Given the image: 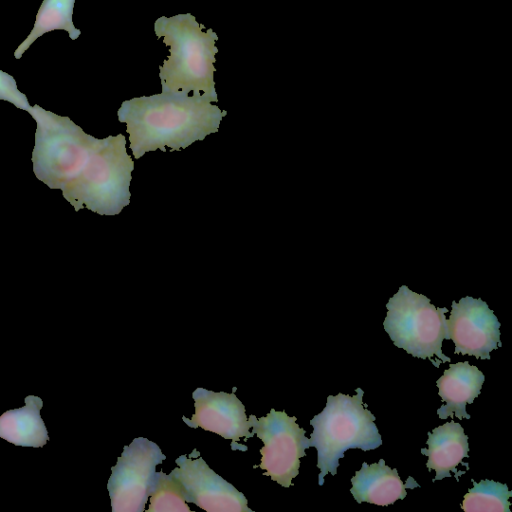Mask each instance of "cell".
<instances>
[{
  "label": "cell",
  "instance_id": "obj_14",
  "mask_svg": "<svg viewBox=\"0 0 512 512\" xmlns=\"http://www.w3.org/2000/svg\"><path fill=\"white\" fill-rule=\"evenodd\" d=\"M42 406L40 397L28 395L25 406L4 412L0 416V438L21 447H43L50 438L40 415Z\"/></svg>",
  "mask_w": 512,
  "mask_h": 512
},
{
  "label": "cell",
  "instance_id": "obj_6",
  "mask_svg": "<svg viewBox=\"0 0 512 512\" xmlns=\"http://www.w3.org/2000/svg\"><path fill=\"white\" fill-rule=\"evenodd\" d=\"M248 420L252 433L264 443L260 449L261 462L253 468L265 470L263 475L283 487L293 486L292 479L299 474L300 458L306 456L305 450L310 447L306 431L296 423L295 416L273 408L264 417L250 415Z\"/></svg>",
  "mask_w": 512,
  "mask_h": 512
},
{
  "label": "cell",
  "instance_id": "obj_16",
  "mask_svg": "<svg viewBox=\"0 0 512 512\" xmlns=\"http://www.w3.org/2000/svg\"><path fill=\"white\" fill-rule=\"evenodd\" d=\"M471 481L473 488L468 490L461 504L465 512H510L512 492L506 484L488 479Z\"/></svg>",
  "mask_w": 512,
  "mask_h": 512
},
{
  "label": "cell",
  "instance_id": "obj_2",
  "mask_svg": "<svg viewBox=\"0 0 512 512\" xmlns=\"http://www.w3.org/2000/svg\"><path fill=\"white\" fill-rule=\"evenodd\" d=\"M205 94L168 91L123 101L117 111L119 122L126 125L135 159L160 149L166 152L186 149L196 141L218 132L227 112L213 104Z\"/></svg>",
  "mask_w": 512,
  "mask_h": 512
},
{
  "label": "cell",
  "instance_id": "obj_12",
  "mask_svg": "<svg viewBox=\"0 0 512 512\" xmlns=\"http://www.w3.org/2000/svg\"><path fill=\"white\" fill-rule=\"evenodd\" d=\"M427 435L428 448H422L421 453L428 456L427 468L436 472L432 481L451 477L450 472L455 473L454 476L459 481V476L465 472L458 471L457 466L463 464L467 470L469 469L468 463L462 462L468 457L469 451L468 437L463 427L452 420L434 428Z\"/></svg>",
  "mask_w": 512,
  "mask_h": 512
},
{
  "label": "cell",
  "instance_id": "obj_17",
  "mask_svg": "<svg viewBox=\"0 0 512 512\" xmlns=\"http://www.w3.org/2000/svg\"><path fill=\"white\" fill-rule=\"evenodd\" d=\"M148 512H189L179 482L171 474L156 472V480L149 496Z\"/></svg>",
  "mask_w": 512,
  "mask_h": 512
},
{
  "label": "cell",
  "instance_id": "obj_4",
  "mask_svg": "<svg viewBox=\"0 0 512 512\" xmlns=\"http://www.w3.org/2000/svg\"><path fill=\"white\" fill-rule=\"evenodd\" d=\"M356 392L353 396L329 395L323 411L310 420L313 432L309 441L317 449L320 486L328 473L336 475L346 450H374L382 444L375 416L363 405L364 392L361 388Z\"/></svg>",
  "mask_w": 512,
  "mask_h": 512
},
{
  "label": "cell",
  "instance_id": "obj_9",
  "mask_svg": "<svg viewBox=\"0 0 512 512\" xmlns=\"http://www.w3.org/2000/svg\"><path fill=\"white\" fill-rule=\"evenodd\" d=\"M499 328L500 322L483 300L466 296L452 302L447 329L455 354L490 359V352L501 346Z\"/></svg>",
  "mask_w": 512,
  "mask_h": 512
},
{
  "label": "cell",
  "instance_id": "obj_18",
  "mask_svg": "<svg viewBox=\"0 0 512 512\" xmlns=\"http://www.w3.org/2000/svg\"><path fill=\"white\" fill-rule=\"evenodd\" d=\"M0 100L8 101L25 111L30 108L26 95L18 90L14 77L2 70H0Z\"/></svg>",
  "mask_w": 512,
  "mask_h": 512
},
{
  "label": "cell",
  "instance_id": "obj_11",
  "mask_svg": "<svg viewBox=\"0 0 512 512\" xmlns=\"http://www.w3.org/2000/svg\"><path fill=\"white\" fill-rule=\"evenodd\" d=\"M351 483L350 492L358 503L368 502L380 506L403 500L407 495L406 488L420 487L411 476L404 483L397 470L387 466L384 459L370 465L363 462L361 469L351 478Z\"/></svg>",
  "mask_w": 512,
  "mask_h": 512
},
{
  "label": "cell",
  "instance_id": "obj_1",
  "mask_svg": "<svg viewBox=\"0 0 512 512\" xmlns=\"http://www.w3.org/2000/svg\"><path fill=\"white\" fill-rule=\"evenodd\" d=\"M27 112L37 123L32 163L40 181L60 189L75 211L118 215L129 205L134 161L125 135L98 139L38 105Z\"/></svg>",
  "mask_w": 512,
  "mask_h": 512
},
{
  "label": "cell",
  "instance_id": "obj_3",
  "mask_svg": "<svg viewBox=\"0 0 512 512\" xmlns=\"http://www.w3.org/2000/svg\"><path fill=\"white\" fill-rule=\"evenodd\" d=\"M154 32L169 50L159 66L162 89L218 98L214 81L217 34L211 28L204 30L191 13L157 18Z\"/></svg>",
  "mask_w": 512,
  "mask_h": 512
},
{
  "label": "cell",
  "instance_id": "obj_15",
  "mask_svg": "<svg viewBox=\"0 0 512 512\" xmlns=\"http://www.w3.org/2000/svg\"><path fill=\"white\" fill-rule=\"evenodd\" d=\"M74 3L75 0H43L30 34L16 48L14 57L20 59L37 38L53 30H65L72 40H76L81 31L73 24Z\"/></svg>",
  "mask_w": 512,
  "mask_h": 512
},
{
  "label": "cell",
  "instance_id": "obj_10",
  "mask_svg": "<svg viewBox=\"0 0 512 512\" xmlns=\"http://www.w3.org/2000/svg\"><path fill=\"white\" fill-rule=\"evenodd\" d=\"M235 390L234 387L232 393H226L197 388L192 394L195 413L191 419L183 416L182 420L191 428L200 427L232 440V450L247 451V446L239 444L238 441L244 438L246 442L254 434L250 432L251 422L246 416L245 406L235 395Z\"/></svg>",
  "mask_w": 512,
  "mask_h": 512
},
{
  "label": "cell",
  "instance_id": "obj_7",
  "mask_svg": "<svg viewBox=\"0 0 512 512\" xmlns=\"http://www.w3.org/2000/svg\"><path fill=\"white\" fill-rule=\"evenodd\" d=\"M165 459L160 447L144 437L124 446L107 483L112 511H144L155 484V468Z\"/></svg>",
  "mask_w": 512,
  "mask_h": 512
},
{
  "label": "cell",
  "instance_id": "obj_5",
  "mask_svg": "<svg viewBox=\"0 0 512 512\" xmlns=\"http://www.w3.org/2000/svg\"><path fill=\"white\" fill-rule=\"evenodd\" d=\"M386 308L383 327L395 346L413 357L429 359L435 367L450 362L442 351V342L448 339L447 308L435 307L429 298L405 285L389 299Z\"/></svg>",
  "mask_w": 512,
  "mask_h": 512
},
{
  "label": "cell",
  "instance_id": "obj_8",
  "mask_svg": "<svg viewBox=\"0 0 512 512\" xmlns=\"http://www.w3.org/2000/svg\"><path fill=\"white\" fill-rule=\"evenodd\" d=\"M171 475L179 482L187 503L207 512H254L247 498L232 484L214 472L202 457L181 455Z\"/></svg>",
  "mask_w": 512,
  "mask_h": 512
},
{
  "label": "cell",
  "instance_id": "obj_13",
  "mask_svg": "<svg viewBox=\"0 0 512 512\" xmlns=\"http://www.w3.org/2000/svg\"><path fill=\"white\" fill-rule=\"evenodd\" d=\"M484 380L483 373L468 361L450 364L436 381L438 394L446 402L437 410L439 418L456 416L458 419H470L466 404H472L479 396Z\"/></svg>",
  "mask_w": 512,
  "mask_h": 512
}]
</instances>
